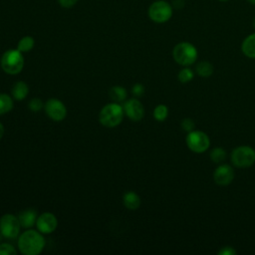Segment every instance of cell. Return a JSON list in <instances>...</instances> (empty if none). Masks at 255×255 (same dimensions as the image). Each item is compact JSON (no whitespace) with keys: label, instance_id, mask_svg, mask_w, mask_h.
<instances>
[{"label":"cell","instance_id":"obj_18","mask_svg":"<svg viewBox=\"0 0 255 255\" xmlns=\"http://www.w3.org/2000/svg\"><path fill=\"white\" fill-rule=\"evenodd\" d=\"M209 157H210L212 162L220 164V163H222L226 159L227 152H226V150L224 148L217 146V147H214V148H212L210 150Z\"/></svg>","mask_w":255,"mask_h":255},{"label":"cell","instance_id":"obj_17","mask_svg":"<svg viewBox=\"0 0 255 255\" xmlns=\"http://www.w3.org/2000/svg\"><path fill=\"white\" fill-rule=\"evenodd\" d=\"M213 72H214V67L208 61H200L195 66V73L202 78L210 77L213 74Z\"/></svg>","mask_w":255,"mask_h":255},{"label":"cell","instance_id":"obj_34","mask_svg":"<svg viewBox=\"0 0 255 255\" xmlns=\"http://www.w3.org/2000/svg\"><path fill=\"white\" fill-rule=\"evenodd\" d=\"M3 237H4V236H3V235H2V233H1V232H0V241H1V239H2V238H3Z\"/></svg>","mask_w":255,"mask_h":255},{"label":"cell","instance_id":"obj_22","mask_svg":"<svg viewBox=\"0 0 255 255\" xmlns=\"http://www.w3.org/2000/svg\"><path fill=\"white\" fill-rule=\"evenodd\" d=\"M194 78V72L189 67H184L177 74V79L180 83L186 84L192 81Z\"/></svg>","mask_w":255,"mask_h":255},{"label":"cell","instance_id":"obj_9","mask_svg":"<svg viewBox=\"0 0 255 255\" xmlns=\"http://www.w3.org/2000/svg\"><path fill=\"white\" fill-rule=\"evenodd\" d=\"M45 112L47 116L55 121V122H61L63 121L67 116V108L64 105V103L58 99H50L46 102L44 105Z\"/></svg>","mask_w":255,"mask_h":255},{"label":"cell","instance_id":"obj_25","mask_svg":"<svg viewBox=\"0 0 255 255\" xmlns=\"http://www.w3.org/2000/svg\"><path fill=\"white\" fill-rule=\"evenodd\" d=\"M180 127H181V128H182L184 131L189 132V131H191V130H193V129L195 128V123H194V121H193L192 119H190V118H185V119H183V120L181 121Z\"/></svg>","mask_w":255,"mask_h":255},{"label":"cell","instance_id":"obj_11","mask_svg":"<svg viewBox=\"0 0 255 255\" xmlns=\"http://www.w3.org/2000/svg\"><path fill=\"white\" fill-rule=\"evenodd\" d=\"M58 226L57 217L51 212H44L38 215L36 220V227L43 234H50Z\"/></svg>","mask_w":255,"mask_h":255},{"label":"cell","instance_id":"obj_33","mask_svg":"<svg viewBox=\"0 0 255 255\" xmlns=\"http://www.w3.org/2000/svg\"><path fill=\"white\" fill-rule=\"evenodd\" d=\"M217 1H219V2H228L230 0H217Z\"/></svg>","mask_w":255,"mask_h":255},{"label":"cell","instance_id":"obj_13","mask_svg":"<svg viewBox=\"0 0 255 255\" xmlns=\"http://www.w3.org/2000/svg\"><path fill=\"white\" fill-rule=\"evenodd\" d=\"M37 217H38L37 211L33 208H28L19 213L18 219H19L21 227L30 228L36 224Z\"/></svg>","mask_w":255,"mask_h":255},{"label":"cell","instance_id":"obj_14","mask_svg":"<svg viewBox=\"0 0 255 255\" xmlns=\"http://www.w3.org/2000/svg\"><path fill=\"white\" fill-rule=\"evenodd\" d=\"M241 51L249 59H255V32L246 36L241 43Z\"/></svg>","mask_w":255,"mask_h":255},{"label":"cell","instance_id":"obj_7","mask_svg":"<svg viewBox=\"0 0 255 255\" xmlns=\"http://www.w3.org/2000/svg\"><path fill=\"white\" fill-rule=\"evenodd\" d=\"M185 142L187 147L192 152L203 153L208 149L210 145V138L204 131L193 129L187 132Z\"/></svg>","mask_w":255,"mask_h":255},{"label":"cell","instance_id":"obj_12","mask_svg":"<svg viewBox=\"0 0 255 255\" xmlns=\"http://www.w3.org/2000/svg\"><path fill=\"white\" fill-rule=\"evenodd\" d=\"M124 112L127 117L133 121L138 122L144 116V109L142 104L137 99H129L124 104Z\"/></svg>","mask_w":255,"mask_h":255},{"label":"cell","instance_id":"obj_27","mask_svg":"<svg viewBox=\"0 0 255 255\" xmlns=\"http://www.w3.org/2000/svg\"><path fill=\"white\" fill-rule=\"evenodd\" d=\"M236 250L232 246H223L218 251V255H235Z\"/></svg>","mask_w":255,"mask_h":255},{"label":"cell","instance_id":"obj_29","mask_svg":"<svg viewBox=\"0 0 255 255\" xmlns=\"http://www.w3.org/2000/svg\"><path fill=\"white\" fill-rule=\"evenodd\" d=\"M78 0H58L60 6L64 8H72L77 4Z\"/></svg>","mask_w":255,"mask_h":255},{"label":"cell","instance_id":"obj_30","mask_svg":"<svg viewBox=\"0 0 255 255\" xmlns=\"http://www.w3.org/2000/svg\"><path fill=\"white\" fill-rule=\"evenodd\" d=\"M3 134H4V127H3V125L0 123V139L2 138Z\"/></svg>","mask_w":255,"mask_h":255},{"label":"cell","instance_id":"obj_10","mask_svg":"<svg viewBox=\"0 0 255 255\" xmlns=\"http://www.w3.org/2000/svg\"><path fill=\"white\" fill-rule=\"evenodd\" d=\"M234 169L230 164L220 163L213 171V180L219 186H227L234 179Z\"/></svg>","mask_w":255,"mask_h":255},{"label":"cell","instance_id":"obj_23","mask_svg":"<svg viewBox=\"0 0 255 255\" xmlns=\"http://www.w3.org/2000/svg\"><path fill=\"white\" fill-rule=\"evenodd\" d=\"M168 116V109L165 105H157L153 110V118L157 122H163Z\"/></svg>","mask_w":255,"mask_h":255},{"label":"cell","instance_id":"obj_5","mask_svg":"<svg viewBox=\"0 0 255 255\" xmlns=\"http://www.w3.org/2000/svg\"><path fill=\"white\" fill-rule=\"evenodd\" d=\"M147 15L154 23H165L169 21L173 15V6L165 0H156L149 5Z\"/></svg>","mask_w":255,"mask_h":255},{"label":"cell","instance_id":"obj_24","mask_svg":"<svg viewBox=\"0 0 255 255\" xmlns=\"http://www.w3.org/2000/svg\"><path fill=\"white\" fill-rule=\"evenodd\" d=\"M17 250L15 247L9 243L0 244V255H16Z\"/></svg>","mask_w":255,"mask_h":255},{"label":"cell","instance_id":"obj_8","mask_svg":"<svg viewBox=\"0 0 255 255\" xmlns=\"http://www.w3.org/2000/svg\"><path fill=\"white\" fill-rule=\"evenodd\" d=\"M20 222L18 217L13 214L6 213L0 218V232L7 239H14L20 233Z\"/></svg>","mask_w":255,"mask_h":255},{"label":"cell","instance_id":"obj_26","mask_svg":"<svg viewBox=\"0 0 255 255\" xmlns=\"http://www.w3.org/2000/svg\"><path fill=\"white\" fill-rule=\"evenodd\" d=\"M28 107H29V109H30L31 111H33V112H39V111H41V110L44 108V104H43V102H42L40 99L34 98V99H32V100L29 102Z\"/></svg>","mask_w":255,"mask_h":255},{"label":"cell","instance_id":"obj_6","mask_svg":"<svg viewBox=\"0 0 255 255\" xmlns=\"http://www.w3.org/2000/svg\"><path fill=\"white\" fill-rule=\"evenodd\" d=\"M230 160L232 165L235 167H250L255 163V149L249 145L236 146L231 151Z\"/></svg>","mask_w":255,"mask_h":255},{"label":"cell","instance_id":"obj_15","mask_svg":"<svg viewBox=\"0 0 255 255\" xmlns=\"http://www.w3.org/2000/svg\"><path fill=\"white\" fill-rule=\"evenodd\" d=\"M123 202L128 209L135 210L140 205V197L134 191H127L123 196Z\"/></svg>","mask_w":255,"mask_h":255},{"label":"cell","instance_id":"obj_4","mask_svg":"<svg viewBox=\"0 0 255 255\" xmlns=\"http://www.w3.org/2000/svg\"><path fill=\"white\" fill-rule=\"evenodd\" d=\"M124 113V107L120 104H108L101 110L99 121L106 128H115L122 123Z\"/></svg>","mask_w":255,"mask_h":255},{"label":"cell","instance_id":"obj_16","mask_svg":"<svg viewBox=\"0 0 255 255\" xmlns=\"http://www.w3.org/2000/svg\"><path fill=\"white\" fill-rule=\"evenodd\" d=\"M29 93V88H28V85L25 83V82H22V81H18L16 82L12 89H11V94H12V97L17 100V101H22L24 100L27 95Z\"/></svg>","mask_w":255,"mask_h":255},{"label":"cell","instance_id":"obj_21","mask_svg":"<svg viewBox=\"0 0 255 255\" xmlns=\"http://www.w3.org/2000/svg\"><path fill=\"white\" fill-rule=\"evenodd\" d=\"M111 98L116 101V103H120L123 102L126 98H127V91L125 88L121 87V86H114L111 88L110 92H109Z\"/></svg>","mask_w":255,"mask_h":255},{"label":"cell","instance_id":"obj_32","mask_svg":"<svg viewBox=\"0 0 255 255\" xmlns=\"http://www.w3.org/2000/svg\"><path fill=\"white\" fill-rule=\"evenodd\" d=\"M252 26H253V29L255 30V17H254V19H253V21H252Z\"/></svg>","mask_w":255,"mask_h":255},{"label":"cell","instance_id":"obj_31","mask_svg":"<svg viewBox=\"0 0 255 255\" xmlns=\"http://www.w3.org/2000/svg\"><path fill=\"white\" fill-rule=\"evenodd\" d=\"M247 2H249L251 5H254L255 6V0H246Z\"/></svg>","mask_w":255,"mask_h":255},{"label":"cell","instance_id":"obj_28","mask_svg":"<svg viewBox=\"0 0 255 255\" xmlns=\"http://www.w3.org/2000/svg\"><path fill=\"white\" fill-rule=\"evenodd\" d=\"M131 91H132V94L135 97H141L143 95V93H144V87H143V85L137 83V84L133 85Z\"/></svg>","mask_w":255,"mask_h":255},{"label":"cell","instance_id":"obj_20","mask_svg":"<svg viewBox=\"0 0 255 255\" xmlns=\"http://www.w3.org/2000/svg\"><path fill=\"white\" fill-rule=\"evenodd\" d=\"M35 45V40L33 37L31 36H24L23 38H21L17 44V49L22 52V53H26L29 52L33 49Z\"/></svg>","mask_w":255,"mask_h":255},{"label":"cell","instance_id":"obj_19","mask_svg":"<svg viewBox=\"0 0 255 255\" xmlns=\"http://www.w3.org/2000/svg\"><path fill=\"white\" fill-rule=\"evenodd\" d=\"M13 109V100L7 94H0V116L9 113Z\"/></svg>","mask_w":255,"mask_h":255},{"label":"cell","instance_id":"obj_3","mask_svg":"<svg viewBox=\"0 0 255 255\" xmlns=\"http://www.w3.org/2000/svg\"><path fill=\"white\" fill-rule=\"evenodd\" d=\"M2 70L8 75L19 74L24 67V58L22 52L18 49H10L3 53L0 59Z\"/></svg>","mask_w":255,"mask_h":255},{"label":"cell","instance_id":"obj_1","mask_svg":"<svg viewBox=\"0 0 255 255\" xmlns=\"http://www.w3.org/2000/svg\"><path fill=\"white\" fill-rule=\"evenodd\" d=\"M39 230L28 229L18 238L19 251L24 255H38L45 247V239Z\"/></svg>","mask_w":255,"mask_h":255},{"label":"cell","instance_id":"obj_2","mask_svg":"<svg viewBox=\"0 0 255 255\" xmlns=\"http://www.w3.org/2000/svg\"><path fill=\"white\" fill-rule=\"evenodd\" d=\"M198 57L197 48L190 42L182 41L172 49L173 60L182 67H189L194 64Z\"/></svg>","mask_w":255,"mask_h":255}]
</instances>
